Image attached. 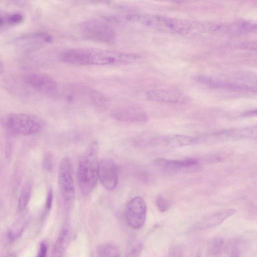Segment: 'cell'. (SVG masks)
<instances>
[{"mask_svg":"<svg viewBox=\"0 0 257 257\" xmlns=\"http://www.w3.org/2000/svg\"><path fill=\"white\" fill-rule=\"evenodd\" d=\"M135 54L99 48H75L66 50L60 55V60L73 65H124L135 62Z\"/></svg>","mask_w":257,"mask_h":257,"instance_id":"1","label":"cell"},{"mask_svg":"<svg viewBox=\"0 0 257 257\" xmlns=\"http://www.w3.org/2000/svg\"><path fill=\"white\" fill-rule=\"evenodd\" d=\"M125 19L131 23L160 31L180 34L195 32L196 29L204 28L202 24L191 21L154 15L131 14L126 16Z\"/></svg>","mask_w":257,"mask_h":257,"instance_id":"2","label":"cell"},{"mask_svg":"<svg viewBox=\"0 0 257 257\" xmlns=\"http://www.w3.org/2000/svg\"><path fill=\"white\" fill-rule=\"evenodd\" d=\"M3 125L9 132L19 135L30 136L38 134L45 122L38 115L28 113H11L2 118Z\"/></svg>","mask_w":257,"mask_h":257,"instance_id":"3","label":"cell"},{"mask_svg":"<svg viewBox=\"0 0 257 257\" xmlns=\"http://www.w3.org/2000/svg\"><path fill=\"white\" fill-rule=\"evenodd\" d=\"M96 145L95 142L91 144L87 155L78 166L77 177L79 188L81 193L85 196L93 190L98 180Z\"/></svg>","mask_w":257,"mask_h":257,"instance_id":"4","label":"cell"},{"mask_svg":"<svg viewBox=\"0 0 257 257\" xmlns=\"http://www.w3.org/2000/svg\"><path fill=\"white\" fill-rule=\"evenodd\" d=\"M85 38L105 43H111L115 38V32L107 24L99 20H90L83 23L80 27Z\"/></svg>","mask_w":257,"mask_h":257,"instance_id":"5","label":"cell"},{"mask_svg":"<svg viewBox=\"0 0 257 257\" xmlns=\"http://www.w3.org/2000/svg\"><path fill=\"white\" fill-rule=\"evenodd\" d=\"M58 182L62 196L65 201H71L75 195V186L72 168L68 157L63 158L58 169Z\"/></svg>","mask_w":257,"mask_h":257,"instance_id":"6","label":"cell"},{"mask_svg":"<svg viewBox=\"0 0 257 257\" xmlns=\"http://www.w3.org/2000/svg\"><path fill=\"white\" fill-rule=\"evenodd\" d=\"M147 205L143 198L134 197L127 204L125 218L127 225L133 229L141 228L145 224L147 216Z\"/></svg>","mask_w":257,"mask_h":257,"instance_id":"7","label":"cell"},{"mask_svg":"<svg viewBox=\"0 0 257 257\" xmlns=\"http://www.w3.org/2000/svg\"><path fill=\"white\" fill-rule=\"evenodd\" d=\"M118 178V168L110 159H104L98 164V179L106 189L111 191L117 186Z\"/></svg>","mask_w":257,"mask_h":257,"instance_id":"8","label":"cell"},{"mask_svg":"<svg viewBox=\"0 0 257 257\" xmlns=\"http://www.w3.org/2000/svg\"><path fill=\"white\" fill-rule=\"evenodd\" d=\"M23 79L30 87L45 94H54L57 90L55 80L47 74L33 73L25 75Z\"/></svg>","mask_w":257,"mask_h":257,"instance_id":"9","label":"cell"},{"mask_svg":"<svg viewBox=\"0 0 257 257\" xmlns=\"http://www.w3.org/2000/svg\"><path fill=\"white\" fill-rule=\"evenodd\" d=\"M146 95L149 100L160 102L185 103L189 100V97L186 94L175 90H151L147 92Z\"/></svg>","mask_w":257,"mask_h":257,"instance_id":"10","label":"cell"},{"mask_svg":"<svg viewBox=\"0 0 257 257\" xmlns=\"http://www.w3.org/2000/svg\"><path fill=\"white\" fill-rule=\"evenodd\" d=\"M110 115L118 121L130 123L143 122L148 118L142 109L132 106L115 108L111 111Z\"/></svg>","mask_w":257,"mask_h":257,"instance_id":"11","label":"cell"},{"mask_svg":"<svg viewBox=\"0 0 257 257\" xmlns=\"http://www.w3.org/2000/svg\"><path fill=\"white\" fill-rule=\"evenodd\" d=\"M195 79L196 81L212 88L233 91H256V86L215 79L206 76H199L196 77Z\"/></svg>","mask_w":257,"mask_h":257,"instance_id":"12","label":"cell"},{"mask_svg":"<svg viewBox=\"0 0 257 257\" xmlns=\"http://www.w3.org/2000/svg\"><path fill=\"white\" fill-rule=\"evenodd\" d=\"M235 212V210L232 208L219 210L202 218L195 225V228L202 230L215 227L221 224Z\"/></svg>","mask_w":257,"mask_h":257,"instance_id":"13","label":"cell"},{"mask_svg":"<svg viewBox=\"0 0 257 257\" xmlns=\"http://www.w3.org/2000/svg\"><path fill=\"white\" fill-rule=\"evenodd\" d=\"M198 160L196 158H187L182 160H171L157 158L154 161V164L158 167L167 170H176L187 168L197 165Z\"/></svg>","mask_w":257,"mask_h":257,"instance_id":"14","label":"cell"},{"mask_svg":"<svg viewBox=\"0 0 257 257\" xmlns=\"http://www.w3.org/2000/svg\"><path fill=\"white\" fill-rule=\"evenodd\" d=\"M163 146L169 148H176L196 144L198 139L183 135H169L160 139Z\"/></svg>","mask_w":257,"mask_h":257,"instance_id":"15","label":"cell"},{"mask_svg":"<svg viewBox=\"0 0 257 257\" xmlns=\"http://www.w3.org/2000/svg\"><path fill=\"white\" fill-rule=\"evenodd\" d=\"M257 127L256 125L233 128L219 132L217 136L233 139H256Z\"/></svg>","mask_w":257,"mask_h":257,"instance_id":"16","label":"cell"},{"mask_svg":"<svg viewBox=\"0 0 257 257\" xmlns=\"http://www.w3.org/2000/svg\"><path fill=\"white\" fill-rule=\"evenodd\" d=\"M96 252L99 256H118L119 252L118 248L111 243H103L99 245L96 249Z\"/></svg>","mask_w":257,"mask_h":257,"instance_id":"17","label":"cell"},{"mask_svg":"<svg viewBox=\"0 0 257 257\" xmlns=\"http://www.w3.org/2000/svg\"><path fill=\"white\" fill-rule=\"evenodd\" d=\"M31 194V185L29 183L25 184L22 190L18 201V209L23 211L27 207Z\"/></svg>","mask_w":257,"mask_h":257,"instance_id":"18","label":"cell"},{"mask_svg":"<svg viewBox=\"0 0 257 257\" xmlns=\"http://www.w3.org/2000/svg\"><path fill=\"white\" fill-rule=\"evenodd\" d=\"M68 232V230L67 227L63 228L61 231L54 247V253L55 255L60 256L63 253L65 247Z\"/></svg>","mask_w":257,"mask_h":257,"instance_id":"19","label":"cell"},{"mask_svg":"<svg viewBox=\"0 0 257 257\" xmlns=\"http://www.w3.org/2000/svg\"><path fill=\"white\" fill-rule=\"evenodd\" d=\"M223 240L220 237L212 238L209 241L208 244V252L211 255H217L219 253L223 247Z\"/></svg>","mask_w":257,"mask_h":257,"instance_id":"20","label":"cell"},{"mask_svg":"<svg viewBox=\"0 0 257 257\" xmlns=\"http://www.w3.org/2000/svg\"><path fill=\"white\" fill-rule=\"evenodd\" d=\"M10 13L0 11V32L11 26L9 20Z\"/></svg>","mask_w":257,"mask_h":257,"instance_id":"21","label":"cell"},{"mask_svg":"<svg viewBox=\"0 0 257 257\" xmlns=\"http://www.w3.org/2000/svg\"><path fill=\"white\" fill-rule=\"evenodd\" d=\"M156 204L158 209L162 212L166 211L169 208V204L164 197L158 195L156 198Z\"/></svg>","mask_w":257,"mask_h":257,"instance_id":"22","label":"cell"},{"mask_svg":"<svg viewBox=\"0 0 257 257\" xmlns=\"http://www.w3.org/2000/svg\"><path fill=\"white\" fill-rule=\"evenodd\" d=\"M43 166L45 169L51 171L53 167V161L52 156L50 154H47L44 158Z\"/></svg>","mask_w":257,"mask_h":257,"instance_id":"23","label":"cell"},{"mask_svg":"<svg viewBox=\"0 0 257 257\" xmlns=\"http://www.w3.org/2000/svg\"><path fill=\"white\" fill-rule=\"evenodd\" d=\"M52 202H53V192L52 189H49V190L48 192L47 196V199H46V209L48 210H49L52 205Z\"/></svg>","mask_w":257,"mask_h":257,"instance_id":"24","label":"cell"},{"mask_svg":"<svg viewBox=\"0 0 257 257\" xmlns=\"http://www.w3.org/2000/svg\"><path fill=\"white\" fill-rule=\"evenodd\" d=\"M47 252V246L45 242H42L41 244L38 256L45 257Z\"/></svg>","mask_w":257,"mask_h":257,"instance_id":"25","label":"cell"},{"mask_svg":"<svg viewBox=\"0 0 257 257\" xmlns=\"http://www.w3.org/2000/svg\"><path fill=\"white\" fill-rule=\"evenodd\" d=\"M256 110H248L246 112H244L243 113V115H256Z\"/></svg>","mask_w":257,"mask_h":257,"instance_id":"26","label":"cell"},{"mask_svg":"<svg viewBox=\"0 0 257 257\" xmlns=\"http://www.w3.org/2000/svg\"><path fill=\"white\" fill-rule=\"evenodd\" d=\"M4 65L0 60V74H3L4 72Z\"/></svg>","mask_w":257,"mask_h":257,"instance_id":"27","label":"cell"},{"mask_svg":"<svg viewBox=\"0 0 257 257\" xmlns=\"http://www.w3.org/2000/svg\"><path fill=\"white\" fill-rule=\"evenodd\" d=\"M157 1H171V2H178L182 0H157Z\"/></svg>","mask_w":257,"mask_h":257,"instance_id":"28","label":"cell"}]
</instances>
